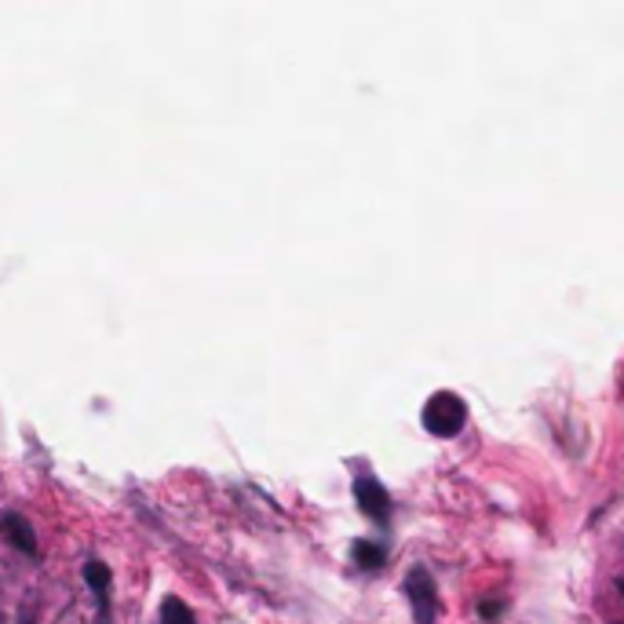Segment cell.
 <instances>
[{"instance_id": "cell-1", "label": "cell", "mask_w": 624, "mask_h": 624, "mask_svg": "<svg viewBox=\"0 0 624 624\" xmlns=\"http://www.w3.org/2000/svg\"><path fill=\"white\" fill-rule=\"evenodd\" d=\"M420 424H424L427 435H435V438L461 435L464 424H467V402L453 391L431 394V399L424 402V413H420Z\"/></svg>"}, {"instance_id": "cell-2", "label": "cell", "mask_w": 624, "mask_h": 624, "mask_svg": "<svg viewBox=\"0 0 624 624\" xmlns=\"http://www.w3.org/2000/svg\"><path fill=\"white\" fill-rule=\"evenodd\" d=\"M405 599H410L413 606V621L416 624H435V614H438V588H435V578H431L427 567H416L405 573Z\"/></svg>"}, {"instance_id": "cell-3", "label": "cell", "mask_w": 624, "mask_h": 624, "mask_svg": "<svg viewBox=\"0 0 624 624\" xmlns=\"http://www.w3.org/2000/svg\"><path fill=\"white\" fill-rule=\"evenodd\" d=\"M355 500H358V511H362L366 519H373L377 526H388V519H391V497H388V489L380 486V478L358 475L355 478Z\"/></svg>"}, {"instance_id": "cell-4", "label": "cell", "mask_w": 624, "mask_h": 624, "mask_svg": "<svg viewBox=\"0 0 624 624\" xmlns=\"http://www.w3.org/2000/svg\"><path fill=\"white\" fill-rule=\"evenodd\" d=\"M0 537H4V541L15 551H22V556H33V551H38L30 522L22 519V515H15V511H8L4 519H0Z\"/></svg>"}, {"instance_id": "cell-5", "label": "cell", "mask_w": 624, "mask_h": 624, "mask_svg": "<svg viewBox=\"0 0 624 624\" xmlns=\"http://www.w3.org/2000/svg\"><path fill=\"white\" fill-rule=\"evenodd\" d=\"M84 581H88V588H92V595L99 599V610L106 614V606H110V567H106V562H99V559H88L84 562Z\"/></svg>"}, {"instance_id": "cell-6", "label": "cell", "mask_w": 624, "mask_h": 624, "mask_svg": "<svg viewBox=\"0 0 624 624\" xmlns=\"http://www.w3.org/2000/svg\"><path fill=\"white\" fill-rule=\"evenodd\" d=\"M351 556H355V567H362V570H380L383 562H388V551H383V544H377V541H355Z\"/></svg>"}, {"instance_id": "cell-7", "label": "cell", "mask_w": 624, "mask_h": 624, "mask_svg": "<svg viewBox=\"0 0 624 624\" xmlns=\"http://www.w3.org/2000/svg\"><path fill=\"white\" fill-rule=\"evenodd\" d=\"M158 624H198V621H194V614H190V606L183 603V599L168 595L161 603V621Z\"/></svg>"}, {"instance_id": "cell-8", "label": "cell", "mask_w": 624, "mask_h": 624, "mask_svg": "<svg viewBox=\"0 0 624 624\" xmlns=\"http://www.w3.org/2000/svg\"><path fill=\"white\" fill-rule=\"evenodd\" d=\"M617 592L624 595V578H617Z\"/></svg>"}]
</instances>
